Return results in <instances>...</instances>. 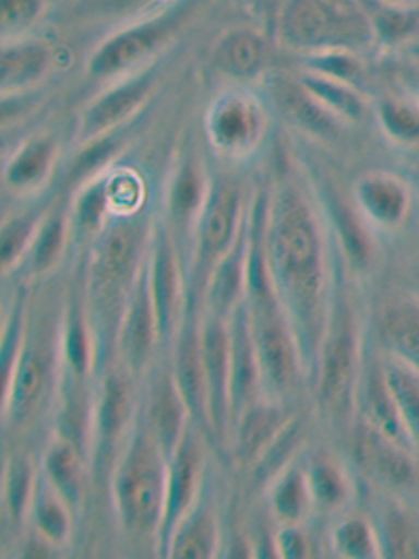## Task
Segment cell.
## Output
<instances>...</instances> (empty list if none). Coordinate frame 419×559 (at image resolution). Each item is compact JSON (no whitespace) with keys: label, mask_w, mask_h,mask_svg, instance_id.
Wrapping results in <instances>:
<instances>
[{"label":"cell","mask_w":419,"mask_h":559,"mask_svg":"<svg viewBox=\"0 0 419 559\" xmlns=\"http://www.w3.org/2000/svg\"><path fill=\"white\" fill-rule=\"evenodd\" d=\"M335 243L316 192L298 176L270 188L266 258L274 292L300 341L310 384L339 280Z\"/></svg>","instance_id":"1"},{"label":"cell","mask_w":419,"mask_h":559,"mask_svg":"<svg viewBox=\"0 0 419 559\" xmlns=\"http://www.w3.org/2000/svg\"><path fill=\"white\" fill-rule=\"evenodd\" d=\"M154 222L146 212L112 216L87 248L81 281L99 342L101 368L115 359L120 317L146 269Z\"/></svg>","instance_id":"2"},{"label":"cell","mask_w":419,"mask_h":559,"mask_svg":"<svg viewBox=\"0 0 419 559\" xmlns=\"http://www.w3.org/2000/svg\"><path fill=\"white\" fill-rule=\"evenodd\" d=\"M169 459L140 418L110 468V498L120 532L133 543H152L156 551L165 518Z\"/></svg>","instance_id":"3"},{"label":"cell","mask_w":419,"mask_h":559,"mask_svg":"<svg viewBox=\"0 0 419 559\" xmlns=\"http://www.w3.org/2000/svg\"><path fill=\"white\" fill-rule=\"evenodd\" d=\"M355 305L352 296L337 280L312 378L316 407L325 418H337L357 404V389L364 368V330Z\"/></svg>","instance_id":"4"},{"label":"cell","mask_w":419,"mask_h":559,"mask_svg":"<svg viewBox=\"0 0 419 559\" xmlns=\"http://www.w3.org/2000/svg\"><path fill=\"white\" fill-rule=\"evenodd\" d=\"M276 32L280 43L300 56L325 49L360 53L378 43L364 0H285Z\"/></svg>","instance_id":"5"},{"label":"cell","mask_w":419,"mask_h":559,"mask_svg":"<svg viewBox=\"0 0 419 559\" xmlns=\"http://www.w3.org/2000/svg\"><path fill=\"white\" fill-rule=\"evenodd\" d=\"M60 321H43L28 312L26 338L22 344L17 364L7 382L0 389L2 425L4 429H24L38 416L45 402L60 391Z\"/></svg>","instance_id":"6"},{"label":"cell","mask_w":419,"mask_h":559,"mask_svg":"<svg viewBox=\"0 0 419 559\" xmlns=\"http://www.w3.org/2000/svg\"><path fill=\"white\" fill-rule=\"evenodd\" d=\"M244 305L260 357L264 397L287 404L296 397L301 384L310 380L298 334L274 292L247 298Z\"/></svg>","instance_id":"7"},{"label":"cell","mask_w":419,"mask_h":559,"mask_svg":"<svg viewBox=\"0 0 419 559\" xmlns=\"http://www.w3.org/2000/svg\"><path fill=\"white\" fill-rule=\"evenodd\" d=\"M249 199L232 176L217 174L211 178L210 197L196 222L188 253V283L194 300H201L213 266L237 246L247 224Z\"/></svg>","instance_id":"8"},{"label":"cell","mask_w":419,"mask_h":559,"mask_svg":"<svg viewBox=\"0 0 419 559\" xmlns=\"http://www.w3.org/2000/svg\"><path fill=\"white\" fill-rule=\"evenodd\" d=\"M137 378L131 376L117 359L106 364L97 373V384L91 402L89 473L101 475L119 456L124 439L135 427L142 407L137 404Z\"/></svg>","instance_id":"9"},{"label":"cell","mask_w":419,"mask_h":559,"mask_svg":"<svg viewBox=\"0 0 419 559\" xmlns=\"http://www.w3.org/2000/svg\"><path fill=\"white\" fill-rule=\"evenodd\" d=\"M180 22V11H158L110 34L93 49L87 60V76L99 83H115L144 70L169 43Z\"/></svg>","instance_id":"10"},{"label":"cell","mask_w":419,"mask_h":559,"mask_svg":"<svg viewBox=\"0 0 419 559\" xmlns=\"http://www.w3.org/2000/svg\"><path fill=\"white\" fill-rule=\"evenodd\" d=\"M203 129L215 155L237 163L247 160L258 155L268 138V108L247 90H228L211 99Z\"/></svg>","instance_id":"11"},{"label":"cell","mask_w":419,"mask_h":559,"mask_svg":"<svg viewBox=\"0 0 419 559\" xmlns=\"http://www.w3.org/2000/svg\"><path fill=\"white\" fill-rule=\"evenodd\" d=\"M146 275L151 285L152 302L158 317L163 346L169 348L180 330L183 317L190 311V289L185 255L176 235L163 218L154 222Z\"/></svg>","instance_id":"12"},{"label":"cell","mask_w":419,"mask_h":559,"mask_svg":"<svg viewBox=\"0 0 419 559\" xmlns=\"http://www.w3.org/2000/svg\"><path fill=\"white\" fill-rule=\"evenodd\" d=\"M156 72L152 66L144 70L108 83L99 94L83 108L76 124V146H83L101 135L129 127L137 115L148 106L156 90Z\"/></svg>","instance_id":"13"},{"label":"cell","mask_w":419,"mask_h":559,"mask_svg":"<svg viewBox=\"0 0 419 559\" xmlns=\"http://www.w3.org/2000/svg\"><path fill=\"white\" fill-rule=\"evenodd\" d=\"M205 431L192 423L181 437L178 448L169 456L167 473V498L165 518L156 543L160 556L169 536L178 528L181 520L192 511L207 490V454H205Z\"/></svg>","instance_id":"14"},{"label":"cell","mask_w":419,"mask_h":559,"mask_svg":"<svg viewBox=\"0 0 419 559\" xmlns=\"http://www.w3.org/2000/svg\"><path fill=\"white\" fill-rule=\"evenodd\" d=\"M211 178L213 176L203 156L199 155L194 146H185L178 151L167 178L163 219L176 235L185 255V264L196 222L201 218V212L210 197Z\"/></svg>","instance_id":"15"},{"label":"cell","mask_w":419,"mask_h":559,"mask_svg":"<svg viewBox=\"0 0 419 559\" xmlns=\"http://www.w3.org/2000/svg\"><path fill=\"white\" fill-rule=\"evenodd\" d=\"M316 199L327 219L342 266H346L352 275H369L380 255L378 233L362 218L352 197L342 194L331 182H323L319 187Z\"/></svg>","instance_id":"16"},{"label":"cell","mask_w":419,"mask_h":559,"mask_svg":"<svg viewBox=\"0 0 419 559\" xmlns=\"http://www.w3.org/2000/svg\"><path fill=\"white\" fill-rule=\"evenodd\" d=\"M163 346L158 317L152 302L151 285L146 269L135 283L127 307L120 317L119 332L115 342V359L131 376L144 380L156 366V355Z\"/></svg>","instance_id":"17"},{"label":"cell","mask_w":419,"mask_h":559,"mask_svg":"<svg viewBox=\"0 0 419 559\" xmlns=\"http://www.w3.org/2000/svg\"><path fill=\"white\" fill-rule=\"evenodd\" d=\"M201 312V342L207 376V420L211 441L230 443V319Z\"/></svg>","instance_id":"18"},{"label":"cell","mask_w":419,"mask_h":559,"mask_svg":"<svg viewBox=\"0 0 419 559\" xmlns=\"http://www.w3.org/2000/svg\"><path fill=\"white\" fill-rule=\"evenodd\" d=\"M171 359L169 368L176 378L183 402L192 414V420L205 431H210L207 420V376L203 359V342H201V312L190 309L181 321L180 330L173 342L169 344ZM210 437V436H207Z\"/></svg>","instance_id":"19"},{"label":"cell","mask_w":419,"mask_h":559,"mask_svg":"<svg viewBox=\"0 0 419 559\" xmlns=\"http://www.w3.org/2000/svg\"><path fill=\"white\" fill-rule=\"evenodd\" d=\"M350 197L375 233H396L414 214L411 188L400 176L390 171H369L360 176Z\"/></svg>","instance_id":"20"},{"label":"cell","mask_w":419,"mask_h":559,"mask_svg":"<svg viewBox=\"0 0 419 559\" xmlns=\"http://www.w3.org/2000/svg\"><path fill=\"white\" fill-rule=\"evenodd\" d=\"M146 380L148 391L142 404V420L146 423L156 443L169 459L194 420L188 404L181 397L169 364L160 368L154 366Z\"/></svg>","instance_id":"21"},{"label":"cell","mask_w":419,"mask_h":559,"mask_svg":"<svg viewBox=\"0 0 419 559\" xmlns=\"http://www.w3.org/2000/svg\"><path fill=\"white\" fill-rule=\"evenodd\" d=\"M260 397H264L262 368L249 311L242 302L230 317V433L240 414Z\"/></svg>","instance_id":"22"},{"label":"cell","mask_w":419,"mask_h":559,"mask_svg":"<svg viewBox=\"0 0 419 559\" xmlns=\"http://www.w3.org/2000/svg\"><path fill=\"white\" fill-rule=\"evenodd\" d=\"M291 414H287L285 404L268 397H260L255 404L249 405L232 427L230 433V452L240 466L255 468L266 456L272 443L291 423Z\"/></svg>","instance_id":"23"},{"label":"cell","mask_w":419,"mask_h":559,"mask_svg":"<svg viewBox=\"0 0 419 559\" xmlns=\"http://www.w3.org/2000/svg\"><path fill=\"white\" fill-rule=\"evenodd\" d=\"M53 49L47 40L17 36L2 40L0 51V90L2 97L31 95L53 70Z\"/></svg>","instance_id":"24"},{"label":"cell","mask_w":419,"mask_h":559,"mask_svg":"<svg viewBox=\"0 0 419 559\" xmlns=\"http://www.w3.org/2000/svg\"><path fill=\"white\" fill-rule=\"evenodd\" d=\"M60 160V144L51 133L26 138L2 167V187L15 197H32L51 182Z\"/></svg>","instance_id":"25"},{"label":"cell","mask_w":419,"mask_h":559,"mask_svg":"<svg viewBox=\"0 0 419 559\" xmlns=\"http://www.w3.org/2000/svg\"><path fill=\"white\" fill-rule=\"evenodd\" d=\"M272 99L285 121H289L291 127L300 129L303 135L312 140L331 144L348 127L308 94L298 79L276 76L272 83Z\"/></svg>","instance_id":"26"},{"label":"cell","mask_w":419,"mask_h":559,"mask_svg":"<svg viewBox=\"0 0 419 559\" xmlns=\"http://www.w3.org/2000/svg\"><path fill=\"white\" fill-rule=\"evenodd\" d=\"M74 246L76 241H74V226H72V214H70V199L53 201L51 210L47 212L34 237L28 258L20 273L32 281L49 280L60 269L68 251Z\"/></svg>","instance_id":"27"},{"label":"cell","mask_w":419,"mask_h":559,"mask_svg":"<svg viewBox=\"0 0 419 559\" xmlns=\"http://www.w3.org/2000/svg\"><path fill=\"white\" fill-rule=\"evenodd\" d=\"M266 507L274 526L308 524L316 513L306 459H294L266 479Z\"/></svg>","instance_id":"28"},{"label":"cell","mask_w":419,"mask_h":559,"mask_svg":"<svg viewBox=\"0 0 419 559\" xmlns=\"http://www.w3.org/2000/svg\"><path fill=\"white\" fill-rule=\"evenodd\" d=\"M87 452L72 439L53 436L40 456V475L65 498L79 513L87 497Z\"/></svg>","instance_id":"29"},{"label":"cell","mask_w":419,"mask_h":559,"mask_svg":"<svg viewBox=\"0 0 419 559\" xmlns=\"http://www.w3.org/2000/svg\"><path fill=\"white\" fill-rule=\"evenodd\" d=\"M247 226V224H244ZM247 298V235L242 230L230 249L210 273L201 292L199 311L230 319Z\"/></svg>","instance_id":"30"},{"label":"cell","mask_w":419,"mask_h":559,"mask_svg":"<svg viewBox=\"0 0 419 559\" xmlns=\"http://www.w3.org/2000/svg\"><path fill=\"white\" fill-rule=\"evenodd\" d=\"M163 558L210 559L222 556V524L215 504L205 495L169 536Z\"/></svg>","instance_id":"31"},{"label":"cell","mask_w":419,"mask_h":559,"mask_svg":"<svg viewBox=\"0 0 419 559\" xmlns=\"http://www.w3.org/2000/svg\"><path fill=\"white\" fill-rule=\"evenodd\" d=\"M360 461L378 479L390 486H407L416 477V461L414 450L392 441L390 437L380 433L375 427L359 420L357 433Z\"/></svg>","instance_id":"32"},{"label":"cell","mask_w":419,"mask_h":559,"mask_svg":"<svg viewBox=\"0 0 419 559\" xmlns=\"http://www.w3.org/2000/svg\"><path fill=\"white\" fill-rule=\"evenodd\" d=\"M74 524H76L74 507L61 497L43 475H38L36 495L32 500L31 518H28L32 536H36L51 551H63L74 540Z\"/></svg>","instance_id":"33"},{"label":"cell","mask_w":419,"mask_h":559,"mask_svg":"<svg viewBox=\"0 0 419 559\" xmlns=\"http://www.w3.org/2000/svg\"><path fill=\"white\" fill-rule=\"evenodd\" d=\"M268 62V45L262 32L255 28H232L224 32L213 47L215 68L239 83L258 79Z\"/></svg>","instance_id":"34"},{"label":"cell","mask_w":419,"mask_h":559,"mask_svg":"<svg viewBox=\"0 0 419 559\" xmlns=\"http://www.w3.org/2000/svg\"><path fill=\"white\" fill-rule=\"evenodd\" d=\"M310 490L319 513H344L355 500V479L346 463L327 450H316L306 459Z\"/></svg>","instance_id":"35"},{"label":"cell","mask_w":419,"mask_h":559,"mask_svg":"<svg viewBox=\"0 0 419 559\" xmlns=\"http://www.w3.org/2000/svg\"><path fill=\"white\" fill-rule=\"evenodd\" d=\"M40 468L28 454H11L2 466L0 481V504L2 524L11 528L24 530L28 526L32 500L36 495Z\"/></svg>","instance_id":"36"},{"label":"cell","mask_w":419,"mask_h":559,"mask_svg":"<svg viewBox=\"0 0 419 559\" xmlns=\"http://www.w3.org/2000/svg\"><path fill=\"white\" fill-rule=\"evenodd\" d=\"M380 364L405 433L419 454V368L390 350L380 357Z\"/></svg>","instance_id":"37"},{"label":"cell","mask_w":419,"mask_h":559,"mask_svg":"<svg viewBox=\"0 0 419 559\" xmlns=\"http://www.w3.org/2000/svg\"><path fill=\"white\" fill-rule=\"evenodd\" d=\"M382 558L419 559V511L392 498L373 518Z\"/></svg>","instance_id":"38"},{"label":"cell","mask_w":419,"mask_h":559,"mask_svg":"<svg viewBox=\"0 0 419 559\" xmlns=\"http://www.w3.org/2000/svg\"><path fill=\"white\" fill-rule=\"evenodd\" d=\"M53 201L47 199L43 203L31 205L17 214L7 216L2 222V237H0V269L4 277H11L22 271L28 251H31L34 237L51 210Z\"/></svg>","instance_id":"39"},{"label":"cell","mask_w":419,"mask_h":559,"mask_svg":"<svg viewBox=\"0 0 419 559\" xmlns=\"http://www.w3.org/2000/svg\"><path fill=\"white\" fill-rule=\"evenodd\" d=\"M301 87L312 95L319 104H323L331 115L348 124L362 123L369 112V102L357 85L342 83L330 76H323L312 70H303L296 76Z\"/></svg>","instance_id":"40"},{"label":"cell","mask_w":419,"mask_h":559,"mask_svg":"<svg viewBox=\"0 0 419 559\" xmlns=\"http://www.w3.org/2000/svg\"><path fill=\"white\" fill-rule=\"evenodd\" d=\"M106 174L95 176L76 190H72L70 214H72L76 246L89 248L91 241L112 219V210H110L108 194H106Z\"/></svg>","instance_id":"41"},{"label":"cell","mask_w":419,"mask_h":559,"mask_svg":"<svg viewBox=\"0 0 419 559\" xmlns=\"http://www.w3.org/2000/svg\"><path fill=\"white\" fill-rule=\"evenodd\" d=\"M382 338L386 350L419 368V298H396L382 312Z\"/></svg>","instance_id":"42"},{"label":"cell","mask_w":419,"mask_h":559,"mask_svg":"<svg viewBox=\"0 0 419 559\" xmlns=\"http://www.w3.org/2000/svg\"><path fill=\"white\" fill-rule=\"evenodd\" d=\"M330 551L335 558H382L380 534L367 513H344L330 532Z\"/></svg>","instance_id":"43"},{"label":"cell","mask_w":419,"mask_h":559,"mask_svg":"<svg viewBox=\"0 0 419 559\" xmlns=\"http://www.w3.org/2000/svg\"><path fill=\"white\" fill-rule=\"evenodd\" d=\"M375 121L394 146L419 148V102L416 97H382L375 106Z\"/></svg>","instance_id":"44"},{"label":"cell","mask_w":419,"mask_h":559,"mask_svg":"<svg viewBox=\"0 0 419 559\" xmlns=\"http://www.w3.org/2000/svg\"><path fill=\"white\" fill-rule=\"evenodd\" d=\"M106 194L112 216H133L146 212V182L133 167L115 165L106 174Z\"/></svg>","instance_id":"45"},{"label":"cell","mask_w":419,"mask_h":559,"mask_svg":"<svg viewBox=\"0 0 419 559\" xmlns=\"http://www.w3.org/2000/svg\"><path fill=\"white\" fill-rule=\"evenodd\" d=\"M371 11L375 40L388 47L405 49L419 38V9H394L373 4Z\"/></svg>","instance_id":"46"},{"label":"cell","mask_w":419,"mask_h":559,"mask_svg":"<svg viewBox=\"0 0 419 559\" xmlns=\"http://www.w3.org/2000/svg\"><path fill=\"white\" fill-rule=\"evenodd\" d=\"M301 68L357 87H360L364 79V62L359 51L352 49H325L301 56Z\"/></svg>","instance_id":"47"},{"label":"cell","mask_w":419,"mask_h":559,"mask_svg":"<svg viewBox=\"0 0 419 559\" xmlns=\"http://www.w3.org/2000/svg\"><path fill=\"white\" fill-rule=\"evenodd\" d=\"M45 0H0V31L2 40L26 36L40 20Z\"/></svg>","instance_id":"48"},{"label":"cell","mask_w":419,"mask_h":559,"mask_svg":"<svg viewBox=\"0 0 419 559\" xmlns=\"http://www.w3.org/2000/svg\"><path fill=\"white\" fill-rule=\"evenodd\" d=\"M272 556L280 559L314 558V538L306 528V524L276 526L272 536Z\"/></svg>","instance_id":"49"},{"label":"cell","mask_w":419,"mask_h":559,"mask_svg":"<svg viewBox=\"0 0 419 559\" xmlns=\"http://www.w3.org/2000/svg\"><path fill=\"white\" fill-rule=\"evenodd\" d=\"M169 0H91V11L99 15H137L158 4H165Z\"/></svg>","instance_id":"50"},{"label":"cell","mask_w":419,"mask_h":559,"mask_svg":"<svg viewBox=\"0 0 419 559\" xmlns=\"http://www.w3.org/2000/svg\"><path fill=\"white\" fill-rule=\"evenodd\" d=\"M373 4L394 7V9H419V0H371Z\"/></svg>","instance_id":"51"},{"label":"cell","mask_w":419,"mask_h":559,"mask_svg":"<svg viewBox=\"0 0 419 559\" xmlns=\"http://www.w3.org/2000/svg\"><path fill=\"white\" fill-rule=\"evenodd\" d=\"M414 94H416V99L419 102V74L418 79H416V85H414Z\"/></svg>","instance_id":"52"},{"label":"cell","mask_w":419,"mask_h":559,"mask_svg":"<svg viewBox=\"0 0 419 559\" xmlns=\"http://www.w3.org/2000/svg\"><path fill=\"white\" fill-rule=\"evenodd\" d=\"M414 294H416V296L419 298V277L418 281H416V292H414Z\"/></svg>","instance_id":"53"}]
</instances>
